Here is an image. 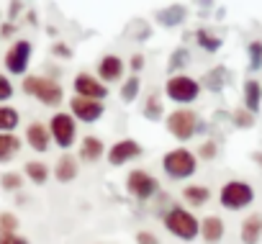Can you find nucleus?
<instances>
[{
	"instance_id": "obj_11",
	"label": "nucleus",
	"mask_w": 262,
	"mask_h": 244,
	"mask_svg": "<svg viewBox=\"0 0 262 244\" xmlns=\"http://www.w3.org/2000/svg\"><path fill=\"white\" fill-rule=\"evenodd\" d=\"M31 52H34L31 41H26V39L13 41L11 49L6 52V70L11 75H26V70L31 64Z\"/></svg>"
},
{
	"instance_id": "obj_15",
	"label": "nucleus",
	"mask_w": 262,
	"mask_h": 244,
	"mask_svg": "<svg viewBox=\"0 0 262 244\" xmlns=\"http://www.w3.org/2000/svg\"><path fill=\"white\" fill-rule=\"evenodd\" d=\"M52 175H54L57 183H72L80 175V160L75 154H70V152L59 154L57 162H54V167H52Z\"/></svg>"
},
{
	"instance_id": "obj_37",
	"label": "nucleus",
	"mask_w": 262,
	"mask_h": 244,
	"mask_svg": "<svg viewBox=\"0 0 262 244\" xmlns=\"http://www.w3.org/2000/svg\"><path fill=\"white\" fill-rule=\"evenodd\" d=\"M52 54L59 57V59H70V57H72V49H70L64 41H57V44L52 47Z\"/></svg>"
},
{
	"instance_id": "obj_29",
	"label": "nucleus",
	"mask_w": 262,
	"mask_h": 244,
	"mask_svg": "<svg viewBox=\"0 0 262 244\" xmlns=\"http://www.w3.org/2000/svg\"><path fill=\"white\" fill-rule=\"evenodd\" d=\"M231 121H234L236 129H252L254 126V113H249L247 108H236L231 113Z\"/></svg>"
},
{
	"instance_id": "obj_32",
	"label": "nucleus",
	"mask_w": 262,
	"mask_h": 244,
	"mask_svg": "<svg viewBox=\"0 0 262 244\" xmlns=\"http://www.w3.org/2000/svg\"><path fill=\"white\" fill-rule=\"evenodd\" d=\"M188 62H190V54H188V49H178V52L172 54V59H170V70L178 75V72H180V70L188 64Z\"/></svg>"
},
{
	"instance_id": "obj_27",
	"label": "nucleus",
	"mask_w": 262,
	"mask_h": 244,
	"mask_svg": "<svg viewBox=\"0 0 262 244\" xmlns=\"http://www.w3.org/2000/svg\"><path fill=\"white\" fill-rule=\"evenodd\" d=\"M224 82H226V70H224V67H213L211 72H206V77H203L201 85H206L208 90L219 93V90L224 87Z\"/></svg>"
},
{
	"instance_id": "obj_24",
	"label": "nucleus",
	"mask_w": 262,
	"mask_h": 244,
	"mask_svg": "<svg viewBox=\"0 0 262 244\" xmlns=\"http://www.w3.org/2000/svg\"><path fill=\"white\" fill-rule=\"evenodd\" d=\"M142 116L147 121H162L165 118V105H162V95L160 93H149L142 108Z\"/></svg>"
},
{
	"instance_id": "obj_17",
	"label": "nucleus",
	"mask_w": 262,
	"mask_h": 244,
	"mask_svg": "<svg viewBox=\"0 0 262 244\" xmlns=\"http://www.w3.org/2000/svg\"><path fill=\"white\" fill-rule=\"evenodd\" d=\"M226 234V226H224V218L221 216H206L201 218V239L206 244H219Z\"/></svg>"
},
{
	"instance_id": "obj_22",
	"label": "nucleus",
	"mask_w": 262,
	"mask_h": 244,
	"mask_svg": "<svg viewBox=\"0 0 262 244\" xmlns=\"http://www.w3.org/2000/svg\"><path fill=\"white\" fill-rule=\"evenodd\" d=\"M24 175L34 183V185H44L47 180H49V175H52V167L47 165V162H41V160H31V162H26L24 165Z\"/></svg>"
},
{
	"instance_id": "obj_30",
	"label": "nucleus",
	"mask_w": 262,
	"mask_h": 244,
	"mask_svg": "<svg viewBox=\"0 0 262 244\" xmlns=\"http://www.w3.org/2000/svg\"><path fill=\"white\" fill-rule=\"evenodd\" d=\"M195 39H198V44L206 49V52H216L219 47H221V39L219 36H213L211 31H206V29H201L198 34H195Z\"/></svg>"
},
{
	"instance_id": "obj_10",
	"label": "nucleus",
	"mask_w": 262,
	"mask_h": 244,
	"mask_svg": "<svg viewBox=\"0 0 262 244\" xmlns=\"http://www.w3.org/2000/svg\"><path fill=\"white\" fill-rule=\"evenodd\" d=\"M70 113L75 116L77 124H95L105 113V103L103 100H93V98H80L72 95L70 98Z\"/></svg>"
},
{
	"instance_id": "obj_18",
	"label": "nucleus",
	"mask_w": 262,
	"mask_h": 244,
	"mask_svg": "<svg viewBox=\"0 0 262 244\" xmlns=\"http://www.w3.org/2000/svg\"><path fill=\"white\" fill-rule=\"evenodd\" d=\"M242 244H259L262 239V213H249L239 226Z\"/></svg>"
},
{
	"instance_id": "obj_34",
	"label": "nucleus",
	"mask_w": 262,
	"mask_h": 244,
	"mask_svg": "<svg viewBox=\"0 0 262 244\" xmlns=\"http://www.w3.org/2000/svg\"><path fill=\"white\" fill-rule=\"evenodd\" d=\"M13 93H16V87H13L11 77L0 75V103H8V100L13 98Z\"/></svg>"
},
{
	"instance_id": "obj_28",
	"label": "nucleus",
	"mask_w": 262,
	"mask_h": 244,
	"mask_svg": "<svg viewBox=\"0 0 262 244\" xmlns=\"http://www.w3.org/2000/svg\"><path fill=\"white\" fill-rule=\"evenodd\" d=\"M18 231V216L11 211H0V236Z\"/></svg>"
},
{
	"instance_id": "obj_16",
	"label": "nucleus",
	"mask_w": 262,
	"mask_h": 244,
	"mask_svg": "<svg viewBox=\"0 0 262 244\" xmlns=\"http://www.w3.org/2000/svg\"><path fill=\"white\" fill-rule=\"evenodd\" d=\"M123 59L121 57H116V54H105V57H100V62H98V80L100 82H105V85H111V82H118L121 77H123Z\"/></svg>"
},
{
	"instance_id": "obj_14",
	"label": "nucleus",
	"mask_w": 262,
	"mask_h": 244,
	"mask_svg": "<svg viewBox=\"0 0 262 244\" xmlns=\"http://www.w3.org/2000/svg\"><path fill=\"white\" fill-rule=\"evenodd\" d=\"M105 144H103V139L100 137H95V134H85L82 139H80V149H77V160L80 162H85V165H93V162H98V160H103L105 157Z\"/></svg>"
},
{
	"instance_id": "obj_12",
	"label": "nucleus",
	"mask_w": 262,
	"mask_h": 244,
	"mask_svg": "<svg viewBox=\"0 0 262 244\" xmlns=\"http://www.w3.org/2000/svg\"><path fill=\"white\" fill-rule=\"evenodd\" d=\"M72 90H75V95H80V98H93V100H105V98H108L105 82H100L95 75H88V72H77V75H75Z\"/></svg>"
},
{
	"instance_id": "obj_26",
	"label": "nucleus",
	"mask_w": 262,
	"mask_h": 244,
	"mask_svg": "<svg viewBox=\"0 0 262 244\" xmlns=\"http://www.w3.org/2000/svg\"><path fill=\"white\" fill-rule=\"evenodd\" d=\"M0 188H3L6 193H18L24 188V175L16 172V170H8L0 175Z\"/></svg>"
},
{
	"instance_id": "obj_23",
	"label": "nucleus",
	"mask_w": 262,
	"mask_h": 244,
	"mask_svg": "<svg viewBox=\"0 0 262 244\" xmlns=\"http://www.w3.org/2000/svg\"><path fill=\"white\" fill-rule=\"evenodd\" d=\"M183 201L190 206V208H203L208 201H211V190L206 185H185L183 188Z\"/></svg>"
},
{
	"instance_id": "obj_9",
	"label": "nucleus",
	"mask_w": 262,
	"mask_h": 244,
	"mask_svg": "<svg viewBox=\"0 0 262 244\" xmlns=\"http://www.w3.org/2000/svg\"><path fill=\"white\" fill-rule=\"evenodd\" d=\"M142 154H144V147L137 139H118L108 147L105 160H108L111 167H126L131 162H137Z\"/></svg>"
},
{
	"instance_id": "obj_41",
	"label": "nucleus",
	"mask_w": 262,
	"mask_h": 244,
	"mask_svg": "<svg viewBox=\"0 0 262 244\" xmlns=\"http://www.w3.org/2000/svg\"><path fill=\"white\" fill-rule=\"evenodd\" d=\"M21 11V0H13V3H11V16H16Z\"/></svg>"
},
{
	"instance_id": "obj_31",
	"label": "nucleus",
	"mask_w": 262,
	"mask_h": 244,
	"mask_svg": "<svg viewBox=\"0 0 262 244\" xmlns=\"http://www.w3.org/2000/svg\"><path fill=\"white\" fill-rule=\"evenodd\" d=\"M195 154H198V160H208V162H211V160H216V157H219V144H216L213 139H206V142L198 147V152H195Z\"/></svg>"
},
{
	"instance_id": "obj_7",
	"label": "nucleus",
	"mask_w": 262,
	"mask_h": 244,
	"mask_svg": "<svg viewBox=\"0 0 262 244\" xmlns=\"http://www.w3.org/2000/svg\"><path fill=\"white\" fill-rule=\"evenodd\" d=\"M219 203L226 211H244L254 203V188L247 180H226L219 190Z\"/></svg>"
},
{
	"instance_id": "obj_35",
	"label": "nucleus",
	"mask_w": 262,
	"mask_h": 244,
	"mask_svg": "<svg viewBox=\"0 0 262 244\" xmlns=\"http://www.w3.org/2000/svg\"><path fill=\"white\" fill-rule=\"evenodd\" d=\"M249 64H252V70H259V64H262V41L249 44Z\"/></svg>"
},
{
	"instance_id": "obj_1",
	"label": "nucleus",
	"mask_w": 262,
	"mask_h": 244,
	"mask_svg": "<svg viewBox=\"0 0 262 244\" xmlns=\"http://www.w3.org/2000/svg\"><path fill=\"white\" fill-rule=\"evenodd\" d=\"M24 93L36 98L41 105L47 108H59L62 105V98H64V90L62 85L54 80V77H47V75H26L24 82H21Z\"/></svg>"
},
{
	"instance_id": "obj_4",
	"label": "nucleus",
	"mask_w": 262,
	"mask_h": 244,
	"mask_svg": "<svg viewBox=\"0 0 262 244\" xmlns=\"http://www.w3.org/2000/svg\"><path fill=\"white\" fill-rule=\"evenodd\" d=\"M162 170L170 180H188L198 172V154L188 147H175L162 157Z\"/></svg>"
},
{
	"instance_id": "obj_3",
	"label": "nucleus",
	"mask_w": 262,
	"mask_h": 244,
	"mask_svg": "<svg viewBox=\"0 0 262 244\" xmlns=\"http://www.w3.org/2000/svg\"><path fill=\"white\" fill-rule=\"evenodd\" d=\"M165 129H167V134H170L175 142L185 144V142H190L198 131H203V124H201V118H198V113H195L193 108H175V110L165 118Z\"/></svg>"
},
{
	"instance_id": "obj_42",
	"label": "nucleus",
	"mask_w": 262,
	"mask_h": 244,
	"mask_svg": "<svg viewBox=\"0 0 262 244\" xmlns=\"http://www.w3.org/2000/svg\"><path fill=\"white\" fill-rule=\"evenodd\" d=\"M252 160H254V162H259V165H262V152H257V154H252Z\"/></svg>"
},
{
	"instance_id": "obj_19",
	"label": "nucleus",
	"mask_w": 262,
	"mask_h": 244,
	"mask_svg": "<svg viewBox=\"0 0 262 244\" xmlns=\"http://www.w3.org/2000/svg\"><path fill=\"white\" fill-rule=\"evenodd\" d=\"M24 147V139L18 134H0V165H8L13 157H18Z\"/></svg>"
},
{
	"instance_id": "obj_6",
	"label": "nucleus",
	"mask_w": 262,
	"mask_h": 244,
	"mask_svg": "<svg viewBox=\"0 0 262 244\" xmlns=\"http://www.w3.org/2000/svg\"><path fill=\"white\" fill-rule=\"evenodd\" d=\"M47 126L52 134V144L57 149H72L77 144V121L70 110H57Z\"/></svg>"
},
{
	"instance_id": "obj_25",
	"label": "nucleus",
	"mask_w": 262,
	"mask_h": 244,
	"mask_svg": "<svg viewBox=\"0 0 262 244\" xmlns=\"http://www.w3.org/2000/svg\"><path fill=\"white\" fill-rule=\"evenodd\" d=\"M139 87H142L139 75L126 77V82L121 85V100H123V103H134V100H137V95H139Z\"/></svg>"
},
{
	"instance_id": "obj_33",
	"label": "nucleus",
	"mask_w": 262,
	"mask_h": 244,
	"mask_svg": "<svg viewBox=\"0 0 262 244\" xmlns=\"http://www.w3.org/2000/svg\"><path fill=\"white\" fill-rule=\"evenodd\" d=\"M183 16H185V11L175 6V8H170V11H162V13H160V21L167 24V26H172V24H180Z\"/></svg>"
},
{
	"instance_id": "obj_36",
	"label": "nucleus",
	"mask_w": 262,
	"mask_h": 244,
	"mask_svg": "<svg viewBox=\"0 0 262 244\" xmlns=\"http://www.w3.org/2000/svg\"><path fill=\"white\" fill-rule=\"evenodd\" d=\"M137 244H160V236L155 231L142 229V231H137Z\"/></svg>"
},
{
	"instance_id": "obj_39",
	"label": "nucleus",
	"mask_w": 262,
	"mask_h": 244,
	"mask_svg": "<svg viewBox=\"0 0 262 244\" xmlns=\"http://www.w3.org/2000/svg\"><path fill=\"white\" fill-rule=\"evenodd\" d=\"M144 64H147V59H144V54H134L128 59V67L134 70V72H142L144 70Z\"/></svg>"
},
{
	"instance_id": "obj_21",
	"label": "nucleus",
	"mask_w": 262,
	"mask_h": 244,
	"mask_svg": "<svg viewBox=\"0 0 262 244\" xmlns=\"http://www.w3.org/2000/svg\"><path fill=\"white\" fill-rule=\"evenodd\" d=\"M242 98H244V108L249 113H257L259 105H262V85L257 80H247L244 90H242Z\"/></svg>"
},
{
	"instance_id": "obj_13",
	"label": "nucleus",
	"mask_w": 262,
	"mask_h": 244,
	"mask_svg": "<svg viewBox=\"0 0 262 244\" xmlns=\"http://www.w3.org/2000/svg\"><path fill=\"white\" fill-rule=\"evenodd\" d=\"M24 142L29 144V149H34L36 154H47L49 147H52V134H49V126L44 121H31L26 126V134H24Z\"/></svg>"
},
{
	"instance_id": "obj_38",
	"label": "nucleus",
	"mask_w": 262,
	"mask_h": 244,
	"mask_svg": "<svg viewBox=\"0 0 262 244\" xmlns=\"http://www.w3.org/2000/svg\"><path fill=\"white\" fill-rule=\"evenodd\" d=\"M0 244H31V241L21 234H6V236H0Z\"/></svg>"
},
{
	"instance_id": "obj_2",
	"label": "nucleus",
	"mask_w": 262,
	"mask_h": 244,
	"mask_svg": "<svg viewBox=\"0 0 262 244\" xmlns=\"http://www.w3.org/2000/svg\"><path fill=\"white\" fill-rule=\"evenodd\" d=\"M162 221H165V229L180 241H193L201 236V218L185 206H172Z\"/></svg>"
},
{
	"instance_id": "obj_40",
	"label": "nucleus",
	"mask_w": 262,
	"mask_h": 244,
	"mask_svg": "<svg viewBox=\"0 0 262 244\" xmlns=\"http://www.w3.org/2000/svg\"><path fill=\"white\" fill-rule=\"evenodd\" d=\"M13 31H16V26H13V24H6V26H3V31H0V34H3V36H11Z\"/></svg>"
},
{
	"instance_id": "obj_20",
	"label": "nucleus",
	"mask_w": 262,
	"mask_h": 244,
	"mask_svg": "<svg viewBox=\"0 0 262 244\" xmlns=\"http://www.w3.org/2000/svg\"><path fill=\"white\" fill-rule=\"evenodd\" d=\"M21 126V113L18 108L0 103V134H16V129Z\"/></svg>"
},
{
	"instance_id": "obj_8",
	"label": "nucleus",
	"mask_w": 262,
	"mask_h": 244,
	"mask_svg": "<svg viewBox=\"0 0 262 244\" xmlns=\"http://www.w3.org/2000/svg\"><path fill=\"white\" fill-rule=\"evenodd\" d=\"M126 193L137 201H152L160 193V180L147 170H131L126 175Z\"/></svg>"
},
{
	"instance_id": "obj_5",
	"label": "nucleus",
	"mask_w": 262,
	"mask_h": 244,
	"mask_svg": "<svg viewBox=\"0 0 262 244\" xmlns=\"http://www.w3.org/2000/svg\"><path fill=\"white\" fill-rule=\"evenodd\" d=\"M201 90H203V85L195 77L185 75V72H178V75L167 77V82H165V95L172 103L183 105V108H188L190 103H195L201 98Z\"/></svg>"
}]
</instances>
